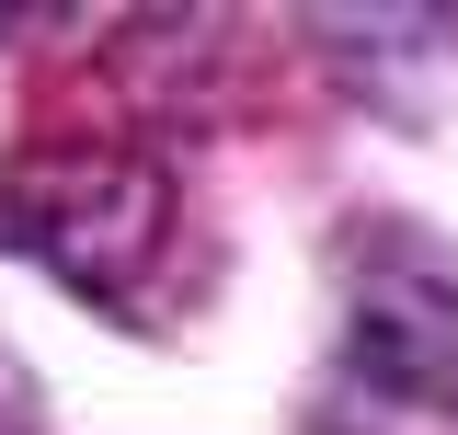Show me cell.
Returning a JSON list of instances; mask_svg holds the SVG:
<instances>
[{"label":"cell","instance_id":"cell-1","mask_svg":"<svg viewBox=\"0 0 458 435\" xmlns=\"http://www.w3.org/2000/svg\"><path fill=\"white\" fill-rule=\"evenodd\" d=\"M298 435H458V264L412 218H355Z\"/></svg>","mask_w":458,"mask_h":435},{"label":"cell","instance_id":"cell-3","mask_svg":"<svg viewBox=\"0 0 458 435\" xmlns=\"http://www.w3.org/2000/svg\"><path fill=\"white\" fill-rule=\"evenodd\" d=\"M0 435H35V379L0 355Z\"/></svg>","mask_w":458,"mask_h":435},{"label":"cell","instance_id":"cell-2","mask_svg":"<svg viewBox=\"0 0 458 435\" xmlns=\"http://www.w3.org/2000/svg\"><path fill=\"white\" fill-rule=\"evenodd\" d=\"M0 252L57 275L92 310H138L149 264L172 252V172L114 138H69V149H23L0 172Z\"/></svg>","mask_w":458,"mask_h":435}]
</instances>
